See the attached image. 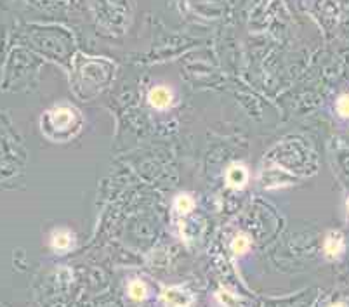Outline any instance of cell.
<instances>
[{
    "label": "cell",
    "instance_id": "cell-1",
    "mask_svg": "<svg viewBox=\"0 0 349 307\" xmlns=\"http://www.w3.org/2000/svg\"><path fill=\"white\" fill-rule=\"evenodd\" d=\"M82 118L72 106L52 108L42 116V130L54 141H66L80 130Z\"/></svg>",
    "mask_w": 349,
    "mask_h": 307
},
{
    "label": "cell",
    "instance_id": "cell-2",
    "mask_svg": "<svg viewBox=\"0 0 349 307\" xmlns=\"http://www.w3.org/2000/svg\"><path fill=\"white\" fill-rule=\"evenodd\" d=\"M163 300L167 307H189L193 304V295L179 287H172L163 292Z\"/></svg>",
    "mask_w": 349,
    "mask_h": 307
},
{
    "label": "cell",
    "instance_id": "cell-3",
    "mask_svg": "<svg viewBox=\"0 0 349 307\" xmlns=\"http://www.w3.org/2000/svg\"><path fill=\"white\" fill-rule=\"evenodd\" d=\"M148 101L153 108L165 109L172 104V92L169 89H165V87H155V89L149 90Z\"/></svg>",
    "mask_w": 349,
    "mask_h": 307
},
{
    "label": "cell",
    "instance_id": "cell-4",
    "mask_svg": "<svg viewBox=\"0 0 349 307\" xmlns=\"http://www.w3.org/2000/svg\"><path fill=\"white\" fill-rule=\"evenodd\" d=\"M247 179H249V174H247V169L245 165L242 163H235L231 165L228 169L226 172V181H228V186L231 187H236V190H240V187L245 186Z\"/></svg>",
    "mask_w": 349,
    "mask_h": 307
},
{
    "label": "cell",
    "instance_id": "cell-5",
    "mask_svg": "<svg viewBox=\"0 0 349 307\" xmlns=\"http://www.w3.org/2000/svg\"><path fill=\"white\" fill-rule=\"evenodd\" d=\"M323 248H325V253L330 258H335V257L341 255V253L344 252V238H342L341 232H335V231L329 232Z\"/></svg>",
    "mask_w": 349,
    "mask_h": 307
},
{
    "label": "cell",
    "instance_id": "cell-6",
    "mask_svg": "<svg viewBox=\"0 0 349 307\" xmlns=\"http://www.w3.org/2000/svg\"><path fill=\"white\" fill-rule=\"evenodd\" d=\"M51 243H52V248L57 250V252H66V250L72 247L73 236H72V232L66 231V229H57V231L52 232Z\"/></svg>",
    "mask_w": 349,
    "mask_h": 307
},
{
    "label": "cell",
    "instance_id": "cell-7",
    "mask_svg": "<svg viewBox=\"0 0 349 307\" xmlns=\"http://www.w3.org/2000/svg\"><path fill=\"white\" fill-rule=\"evenodd\" d=\"M195 207V200L188 195V193H181V195L176 196L174 200V208L178 210L179 214H189Z\"/></svg>",
    "mask_w": 349,
    "mask_h": 307
},
{
    "label": "cell",
    "instance_id": "cell-8",
    "mask_svg": "<svg viewBox=\"0 0 349 307\" xmlns=\"http://www.w3.org/2000/svg\"><path fill=\"white\" fill-rule=\"evenodd\" d=\"M129 297L132 300L141 302L148 297V290H146V285L141 283V281H132L129 285Z\"/></svg>",
    "mask_w": 349,
    "mask_h": 307
},
{
    "label": "cell",
    "instance_id": "cell-9",
    "mask_svg": "<svg viewBox=\"0 0 349 307\" xmlns=\"http://www.w3.org/2000/svg\"><path fill=\"white\" fill-rule=\"evenodd\" d=\"M250 247V240L247 234H238L231 243V250L235 253H245Z\"/></svg>",
    "mask_w": 349,
    "mask_h": 307
},
{
    "label": "cell",
    "instance_id": "cell-10",
    "mask_svg": "<svg viewBox=\"0 0 349 307\" xmlns=\"http://www.w3.org/2000/svg\"><path fill=\"white\" fill-rule=\"evenodd\" d=\"M337 111L344 118H349V94H342L337 101Z\"/></svg>",
    "mask_w": 349,
    "mask_h": 307
},
{
    "label": "cell",
    "instance_id": "cell-11",
    "mask_svg": "<svg viewBox=\"0 0 349 307\" xmlns=\"http://www.w3.org/2000/svg\"><path fill=\"white\" fill-rule=\"evenodd\" d=\"M217 299H219V302L223 305H233V304H235V297H233L231 293L226 292V290H221L217 293Z\"/></svg>",
    "mask_w": 349,
    "mask_h": 307
},
{
    "label": "cell",
    "instance_id": "cell-12",
    "mask_svg": "<svg viewBox=\"0 0 349 307\" xmlns=\"http://www.w3.org/2000/svg\"><path fill=\"white\" fill-rule=\"evenodd\" d=\"M330 307H346V305H344V304H341V302H337V304H332Z\"/></svg>",
    "mask_w": 349,
    "mask_h": 307
},
{
    "label": "cell",
    "instance_id": "cell-13",
    "mask_svg": "<svg viewBox=\"0 0 349 307\" xmlns=\"http://www.w3.org/2000/svg\"><path fill=\"white\" fill-rule=\"evenodd\" d=\"M347 210H349V200H347Z\"/></svg>",
    "mask_w": 349,
    "mask_h": 307
}]
</instances>
